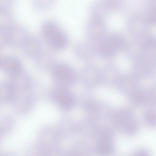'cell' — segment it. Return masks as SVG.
Instances as JSON below:
<instances>
[{
    "instance_id": "obj_1",
    "label": "cell",
    "mask_w": 156,
    "mask_h": 156,
    "mask_svg": "<svg viewBox=\"0 0 156 156\" xmlns=\"http://www.w3.org/2000/svg\"><path fill=\"white\" fill-rule=\"evenodd\" d=\"M41 32L45 41L53 49L63 50L69 44L67 34L55 21L48 20L44 21L41 25Z\"/></svg>"
},
{
    "instance_id": "obj_2",
    "label": "cell",
    "mask_w": 156,
    "mask_h": 156,
    "mask_svg": "<svg viewBox=\"0 0 156 156\" xmlns=\"http://www.w3.org/2000/svg\"><path fill=\"white\" fill-rule=\"evenodd\" d=\"M29 35L27 30L21 25L13 23L0 25V48L6 45L21 48Z\"/></svg>"
},
{
    "instance_id": "obj_3",
    "label": "cell",
    "mask_w": 156,
    "mask_h": 156,
    "mask_svg": "<svg viewBox=\"0 0 156 156\" xmlns=\"http://www.w3.org/2000/svg\"><path fill=\"white\" fill-rule=\"evenodd\" d=\"M127 43L125 37L120 33L107 34L97 44V53L105 58H112L124 49Z\"/></svg>"
},
{
    "instance_id": "obj_4",
    "label": "cell",
    "mask_w": 156,
    "mask_h": 156,
    "mask_svg": "<svg viewBox=\"0 0 156 156\" xmlns=\"http://www.w3.org/2000/svg\"><path fill=\"white\" fill-rule=\"evenodd\" d=\"M114 123L126 135L132 136L138 132L139 126L131 109L124 108L117 111L113 117Z\"/></svg>"
},
{
    "instance_id": "obj_5",
    "label": "cell",
    "mask_w": 156,
    "mask_h": 156,
    "mask_svg": "<svg viewBox=\"0 0 156 156\" xmlns=\"http://www.w3.org/2000/svg\"><path fill=\"white\" fill-rule=\"evenodd\" d=\"M48 94L50 100L62 109L69 110L74 106V97L65 86L55 83L50 89Z\"/></svg>"
},
{
    "instance_id": "obj_6",
    "label": "cell",
    "mask_w": 156,
    "mask_h": 156,
    "mask_svg": "<svg viewBox=\"0 0 156 156\" xmlns=\"http://www.w3.org/2000/svg\"><path fill=\"white\" fill-rule=\"evenodd\" d=\"M50 70L51 77L56 84L66 86L73 84L75 80V72L66 63L56 62Z\"/></svg>"
},
{
    "instance_id": "obj_7",
    "label": "cell",
    "mask_w": 156,
    "mask_h": 156,
    "mask_svg": "<svg viewBox=\"0 0 156 156\" xmlns=\"http://www.w3.org/2000/svg\"><path fill=\"white\" fill-rule=\"evenodd\" d=\"M87 33L90 40L98 44L107 35L104 19L92 17L87 24Z\"/></svg>"
},
{
    "instance_id": "obj_8",
    "label": "cell",
    "mask_w": 156,
    "mask_h": 156,
    "mask_svg": "<svg viewBox=\"0 0 156 156\" xmlns=\"http://www.w3.org/2000/svg\"><path fill=\"white\" fill-rule=\"evenodd\" d=\"M150 27L142 14L132 15L128 20V29L133 38H141L148 34Z\"/></svg>"
},
{
    "instance_id": "obj_9",
    "label": "cell",
    "mask_w": 156,
    "mask_h": 156,
    "mask_svg": "<svg viewBox=\"0 0 156 156\" xmlns=\"http://www.w3.org/2000/svg\"><path fill=\"white\" fill-rule=\"evenodd\" d=\"M34 98L31 91H17L12 104L13 109L18 113L24 114L28 113L33 108Z\"/></svg>"
},
{
    "instance_id": "obj_10",
    "label": "cell",
    "mask_w": 156,
    "mask_h": 156,
    "mask_svg": "<svg viewBox=\"0 0 156 156\" xmlns=\"http://www.w3.org/2000/svg\"><path fill=\"white\" fill-rule=\"evenodd\" d=\"M37 143L44 147L58 145L60 137L56 128L45 126L40 128L37 134Z\"/></svg>"
},
{
    "instance_id": "obj_11",
    "label": "cell",
    "mask_w": 156,
    "mask_h": 156,
    "mask_svg": "<svg viewBox=\"0 0 156 156\" xmlns=\"http://www.w3.org/2000/svg\"><path fill=\"white\" fill-rule=\"evenodd\" d=\"M98 139L95 149L99 156H109L113 151V145L112 141V132L107 130L98 132Z\"/></svg>"
},
{
    "instance_id": "obj_12",
    "label": "cell",
    "mask_w": 156,
    "mask_h": 156,
    "mask_svg": "<svg viewBox=\"0 0 156 156\" xmlns=\"http://www.w3.org/2000/svg\"><path fill=\"white\" fill-rule=\"evenodd\" d=\"M0 68L5 74L10 77L23 70L21 60L16 56L11 55H5L1 58Z\"/></svg>"
},
{
    "instance_id": "obj_13",
    "label": "cell",
    "mask_w": 156,
    "mask_h": 156,
    "mask_svg": "<svg viewBox=\"0 0 156 156\" xmlns=\"http://www.w3.org/2000/svg\"><path fill=\"white\" fill-rule=\"evenodd\" d=\"M9 81L17 91H31L33 87L30 75L23 70L10 77Z\"/></svg>"
},
{
    "instance_id": "obj_14",
    "label": "cell",
    "mask_w": 156,
    "mask_h": 156,
    "mask_svg": "<svg viewBox=\"0 0 156 156\" xmlns=\"http://www.w3.org/2000/svg\"><path fill=\"white\" fill-rule=\"evenodd\" d=\"M20 48L26 56L33 59L43 50L42 44L40 39L30 34Z\"/></svg>"
},
{
    "instance_id": "obj_15",
    "label": "cell",
    "mask_w": 156,
    "mask_h": 156,
    "mask_svg": "<svg viewBox=\"0 0 156 156\" xmlns=\"http://www.w3.org/2000/svg\"><path fill=\"white\" fill-rule=\"evenodd\" d=\"M76 56L81 59H89L97 53V44L91 41H84L79 43L75 49Z\"/></svg>"
},
{
    "instance_id": "obj_16",
    "label": "cell",
    "mask_w": 156,
    "mask_h": 156,
    "mask_svg": "<svg viewBox=\"0 0 156 156\" xmlns=\"http://www.w3.org/2000/svg\"><path fill=\"white\" fill-rule=\"evenodd\" d=\"M33 60L37 68L42 71L51 70L56 63L53 54L43 50Z\"/></svg>"
},
{
    "instance_id": "obj_17",
    "label": "cell",
    "mask_w": 156,
    "mask_h": 156,
    "mask_svg": "<svg viewBox=\"0 0 156 156\" xmlns=\"http://www.w3.org/2000/svg\"><path fill=\"white\" fill-rule=\"evenodd\" d=\"M17 92L9 80L1 82L0 83L1 104H12L16 97Z\"/></svg>"
},
{
    "instance_id": "obj_18",
    "label": "cell",
    "mask_w": 156,
    "mask_h": 156,
    "mask_svg": "<svg viewBox=\"0 0 156 156\" xmlns=\"http://www.w3.org/2000/svg\"><path fill=\"white\" fill-rule=\"evenodd\" d=\"M142 15L150 26H156V0L149 1L146 3Z\"/></svg>"
},
{
    "instance_id": "obj_19",
    "label": "cell",
    "mask_w": 156,
    "mask_h": 156,
    "mask_svg": "<svg viewBox=\"0 0 156 156\" xmlns=\"http://www.w3.org/2000/svg\"><path fill=\"white\" fill-rule=\"evenodd\" d=\"M130 100L136 106H141L147 103L146 89L140 87L130 94Z\"/></svg>"
},
{
    "instance_id": "obj_20",
    "label": "cell",
    "mask_w": 156,
    "mask_h": 156,
    "mask_svg": "<svg viewBox=\"0 0 156 156\" xmlns=\"http://www.w3.org/2000/svg\"><path fill=\"white\" fill-rule=\"evenodd\" d=\"M15 124L13 117L11 115L5 114L0 118V133L3 136L9 133L13 129Z\"/></svg>"
},
{
    "instance_id": "obj_21",
    "label": "cell",
    "mask_w": 156,
    "mask_h": 156,
    "mask_svg": "<svg viewBox=\"0 0 156 156\" xmlns=\"http://www.w3.org/2000/svg\"><path fill=\"white\" fill-rule=\"evenodd\" d=\"M105 1H100L94 4L91 9L92 17L105 20V17L110 12Z\"/></svg>"
},
{
    "instance_id": "obj_22",
    "label": "cell",
    "mask_w": 156,
    "mask_h": 156,
    "mask_svg": "<svg viewBox=\"0 0 156 156\" xmlns=\"http://www.w3.org/2000/svg\"><path fill=\"white\" fill-rule=\"evenodd\" d=\"M143 119L145 124L148 126L154 128L156 127V108L155 106H150L144 111Z\"/></svg>"
},
{
    "instance_id": "obj_23",
    "label": "cell",
    "mask_w": 156,
    "mask_h": 156,
    "mask_svg": "<svg viewBox=\"0 0 156 156\" xmlns=\"http://www.w3.org/2000/svg\"><path fill=\"white\" fill-rule=\"evenodd\" d=\"M53 0H34L31 4L33 8L37 11H43L51 8L54 5Z\"/></svg>"
},
{
    "instance_id": "obj_24",
    "label": "cell",
    "mask_w": 156,
    "mask_h": 156,
    "mask_svg": "<svg viewBox=\"0 0 156 156\" xmlns=\"http://www.w3.org/2000/svg\"><path fill=\"white\" fill-rule=\"evenodd\" d=\"M41 146L43 149V156H65L64 152L58 145L48 147Z\"/></svg>"
},
{
    "instance_id": "obj_25",
    "label": "cell",
    "mask_w": 156,
    "mask_h": 156,
    "mask_svg": "<svg viewBox=\"0 0 156 156\" xmlns=\"http://www.w3.org/2000/svg\"><path fill=\"white\" fill-rule=\"evenodd\" d=\"M146 89L147 103L150 106H156V85H154Z\"/></svg>"
},
{
    "instance_id": "obj_26",
    "label": "cell",
    "mask_w": 156,
    "mask_h": 156,
    "mask_svg": "<svg viewBox=\"0 0 156 156\" xmlns=\"http://www.w3.org/2000/svg\"><path fill=\"white\" fill-rule=\"evenodd\" d=\"M27 156H43V150L37 143L29 146L27 149Z\"/></svg>"
},
{
    "instance_id": "obj_27",
    "label": "cell",
    "mask_w": 156,
    "mask_h": 156,
    "mask_svg": "<svg viewBox=\"0 0 156 156\" xmlns=\"http://www.w3.org/2000/svg\"><path fill=\"white\" fill-rule=\"evenodd\" d=\"M129 156H151L150 152L144 148L137 149L133 151Z\"/></svg>"
},
{
    "instance_id": "obj_28",
    "label": "cell",
    "mask_w": 156,
    "mask_h": 156,
    "mask_svg": "<svg viewBox=\"0 0 156 156\" xmlns=\"http://www.w3.org/2000/svg\"><path fill=\"white\" fill-rule=\"evenodd\" d=\"M1 156H19L14 153L8 152L3 154Z\"/></svg>"
}]
</instances>
